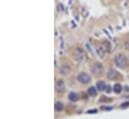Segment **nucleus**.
Masks as SVG:
<instances>
[{
    "label": "nucleus",
    "instance_id": "obj_1",
    "mask_svg": "<svg viewBox=\"0 0 129 119\" xmlns=\"http://www.w3.org/2000/svg\"><path fill=\"white\" fill-rule=\"evenodd\" d=\"M114 62H115V64L118 66L119 68H126V66L128 64V61H127V58L124 56L122 54H118L116 55L115 58H114Z\"/></svg>",
    "mask_w": 129,
    "mask_h": 119
},
{
    "label": "nucleus",
    "instance_id": "obj_2",
    "mask_svg": "<svg viewBox=\"0 0 129 119\" xmlns=\"http://www.w3.org/2000/svg\"><path fill=\"white\" fill-rule=\"evenodd\" d=\"M77 79H78V81L80 83L82 84H87L89 81L91 80V77L89 74H87L85 72H81L78 76H77Z\"/></svg>",
    "mask_w": 129,
    "mask_h": 119
},
{
    "label": "nucleus",
    "instance_id": "obj_15",
    "mask_svg": "<svg viewBox=\"0 0 129 119\" xmlns=\"http://www.w3.org/2000/svg\"><path fill=\"white\" fill-rule=\"evenodd\" d=\"M100 101H101V102H102V101H109V102H110V101H111V99H107V98H105L104 96H103V97L100 99Z\"/></svg>",
    "mask_w": 129,
    "mask_h": 119
},
{
    "label": "nucleus",
    "instance_id": "obj_8",
    "mask_svg": "<svg viewBox=\"0 0 129 119\" xmlns=\"http://www.w3.org/2000/svg\"><path fill=\"white\" fill-rule=\"evenodd\" d=\"M105 87H106V84H105L104 81L100 80V81H98V82L96 83V88L98 89L99 91H103L105 89Z\"/></svg>",
    "mask_w": 129,
    "mask_h": 119
},
{
    "label": "nucleus",
    "instance_id": "obj_11",
    "mask_svg": "<svg viewBox=\"0 0 129 119\" xmlns=\"http://www.w3.org/2000/svg\"><path fill=\"white\" fill-rule=\"evenodd\" d=\"M87 92H88V94H89L90 96H95L97 94V89L95 87H93V86H91V87L88 88Z\"/></svg>",
    "mask_w": 129,
    "mask_h": 119
},
{
    "label": "nucleus",
    "instance_id": "obj_7",
    "mask_svg": "<svg viewBox=\"0 0 129 119\" xmlns=\"http://www.w3.org/2000/svg\"><path fill=\"white\" fill-rule=\"evenodd\" d=\"M59 70H60V73L62 74V75H68V74L70 73V67L66 64L61 65Z\"/></svg>",
    "mask_w": 129,
    "mask_h": 119
},
{
    "label": "nucleus",
    "instance_id": "obj_6",
    "mask_svg": "<svg viewBox=\"0 0 129 119\" xmlns=\"http://www.w3.org/2000/svg\"><path fill=\"white\" fill-rule=\"evenodd\" d=\"M55 89H56L57 92H62L65 89V84H64V81L63 80H57L56 84H55Z\"/></svg>",
    "mask_w": 129,
    "mask_h": 119
},
{
    "label": "nucleus",
    "instance_id": "obj_3",
    "mask_svg": "<svg viewBox=\"0 0 129 119\" xmlns=\"http://www.w3.org/2000/svg\"><path fill=\"white\" fill-rule=\"evenodd\" d=\"M73 56H74V59L77 60L78 62H81L84 59V51L81 48H76L73 52Z\"/></svg>",
    "mask_w": 129,
    "mask_h": 119
},
{
    "label": "nucleus",
    "instance_id": "obj_5",
    "mask_svg": "<svg viewBox=\"0 0 129 119\" xmlns=\"http://www.w3.org/2000/svg\"><path fill=\"white\" fill-rule=\"evenodd\" d=\"M107 77L111 80H115V79H117V78H119V73L114 69H110L108 71V73H107Z\"/></svg>",
    "mask_w": 129,
    "mask_h": 119
},
{
    "label": "nucleus",
    "instance_id": "obj_4",
    "mask_svg": "<svg viewBox=\"0 0 129 119\" xmlns=\"http://www.w3.org/2000/svg\"><path fill=\"white\" fill-rule=\"evenodd\" d=\"M92 73H94L95 75H101L103 72V66L101 63H95V64L91 67Z\"/></svg>",
    "mask_w": 129,
    "mask_h": 119
},
{
    "label": "nucleus",
    "instance_id": "obj_9",
    "mask_svg": "<svg viewBox=\"0 0 129 119\" xmlns=\"http://www.w3.org/2000/svg\"><path fill=\"white\" fill-rule=\"evenodd\" d=\"M68 98L71 102H76L77 100H78V95L76 93H74V92H70L69 95H68Z\"/></svg>",
    "mask_w": 129,
    "mask_h": 119
},
{
    "label": "nucleus",
    "instance_id": "obj_10",
    "mask_svg": "<svg viewBox=\"0 0 129 119\" xmlns=\"http://www.w3.org/2000/svg\"><path fill=\"white\" fill-rule=\"evenodd\" d=\"M54 108H55V111H58V112H60V111H62V110L64 109V105H63V104H62L61 102H56V103H55Z\"/></svg>",
    "mask_w": 129,
    "mask_h": 119
},
{
    "label": "nucleus",
    "instance_id": "obj_12",
    "mask_svg": "<svg viewBox=\"0 0 129 119\" xmlns=\"http://www.w3.org/2000/svg\"><path fill=\"white\" fill-rule=\"evenodd\" d=\"M97 53H98V55H99V56H100L101 58H103V56H104V54H105V49H104V48H103L102 46H99V47H97Z\"/></svg>",
    "mask_w": 129,
    "mask_h": 119
},
{
    "label": "nucleus",
    "instance_id": "obj_13",
    "mask_svg": "<svg viewBox=\"0 0 129 119\" xmlns=\"http://www.w3.org/2000/svg\"><path fill=\"white\" fill-rule=\"evenodd\" d=\"M113 90H114V92H116V93H120L121 92V90H122V86H121L120 84H115L113 86Z\"/></svg>",
    "mask_w": 129,
    "mask_h": 119
},
{
    "label": "nucleus",
    "instance_id": "obj_14",
    "mask_svg": "<svg viewBox=\"0 0 129 119\" xmlns=\"http://www.w3.org/2000/svg\"><path fill=\"white\" fill-rule=\"evenodd\" d=\"M129 106V102H125L121 105V108H125V107H128Z\"/></svg>",
    "mask_w": 129,
    "mask_h": 119
}]
</instances>
